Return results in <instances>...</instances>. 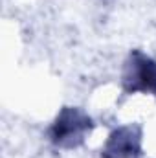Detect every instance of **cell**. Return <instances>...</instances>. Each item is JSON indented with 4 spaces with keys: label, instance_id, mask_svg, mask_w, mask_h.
Masks as SVG:
<instances>
[{
    "label": "cell",
    "instance_id": "1",
    "mask_svg": "<svg viewBox=\"0 0 156 158\" xmlns=\"http://www.w3.org/2000/svg\"><path fill=\"white\" fill-rule=\"evenodd\" d=\"M94 129V119L79 107H63L48 129V140L59 149H77Z\"/></svg>",
    "mask_w": 156,
    "mask_h": 158
},
{
    "label": "cell",
    "instance_id": "2",
    "mask_svg": "<svg viewBox=\"0 0 156 158\" xmlns=\"http://www.w3.org/2000/svg\"><path fill=\"white\" fill-rule=\"evenodd\" d=\"M121 86L127 94L156 96V59L142 50H132L121 70Z\"/></svg>",
    "mask_w": 156,
    "mask_h": 158
},
{
    "label": "cell",
    "instance_id": "3",
    "mask_svg": "<svg viewBox=\"0 0 156 158\" xmlns=\"http://www.w3.org/2000/svg\"><path fill=\"white\" fill-rule=\"evenodd\" d=\"M101 158H143V129L129 123L114 129L101 147Z\"/></svg>",
    "mask_w": 156,
    "mask_h": 158
}]
</instances>
